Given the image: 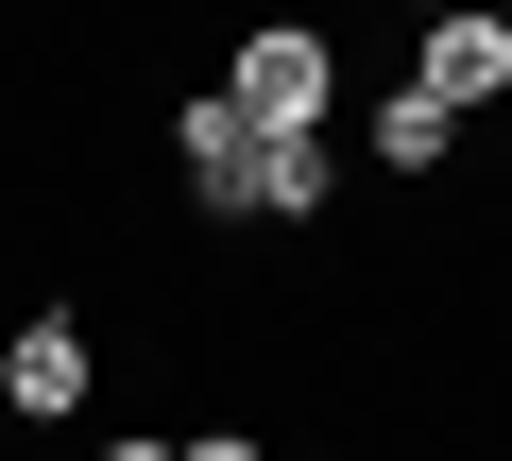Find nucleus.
Wrapping results in <instances>:
<instances>
[{"mask_svg":"<svg viewBox=\"0 0 512 461\" xmlns=\"http://www.w3.org/2000/svg\"><path fill=\"white\" fill-rule=\"evenodd\" d=\"M444 154H461V120H444L427 86H393V103H376V171H444Z\"/></svg>","mask_w":512,"mask_h":461,"instance_id":"423d86ee","label":"nucleus"},{"mask_svg":"<svg viewBox=\"0 0 512 461\" xmlns=\"http://www.w3.org/2000/svg\"><path fill=\"white\" fill-rule=\"evenodd\" d=\"M0 410L69 427V410H86V325H0Z\"/></svg>","mask_w":512,"mask_h":461,"instance_id":"20e7f679","label":"nucleus"},{"mask_svg":"<svg viewBox=\"0 0 512 461\" xmlns=\"http://www.w3.org/2000/svg\"><path fill=\"white\" fill-rule=\"evenodd\" d=\"M171 154H188V171H205V205H222V188H239V171H256V120H239V103H222V86H205V103H188V120H171Z\"/></svg>","mask_w":512,"mask_h":461,"instance_id":"39448f33","label":"nucleus"},{"mask_svg":"<svg viewBox=\"0 0 512 461\" xmlns=\"http://www.w3.org/2000/svg\"><path fill=\"white\" fill-rule=\"evenodd\" d=\"M342 205V154L325 137H256V171L222 188V222H325Z\"/></svg>","mask_w":512,"mask_h":461,"instance_id":"7ed1b4c3","label":"nucleus"},{"mask_svg":"<svg viewBox=\"0 0 512 461\" xmlns=\"http://www.w3.org/2000/svg\"><path fill=\"white\" fill-rule=\"evenodd\" d=\"M410 86H427L444 120H478V103H512V18H427V52H410Z\"/></svg>","mask_w":512,"mask_h":461,"instance_id":"f03ea898","label":"nucleus"},{"mask_svg":"<svg viewBox=\"0 0 512 461\" xmlns=\"http://www.w3.org/2000/svg\"><path fill=\"white\" fill-rule=\"evenodd\" d=\"M222 103H239L256 137H325V103H342V52H325L308 18H274V35H239V69H222Z\"/></svg>","mask_w":512,"mask_h":461,"instance_id":"f257e3e1","label":"nucleus"},{"mask_svg":"<svg viewBox=\"0 0 512 461\" xmlns=\"http://www.w3.org/2000/svg\"><path fill=\"white\" fill-rule=\"evenodd\" d=\"M171 461H274V444H256V427H188Z\"/></svg>","mask_w":512,"mask_h":461,"instance_id":"0eeeda50","label":"nucleus"},{"mask_svg":"<svg viewBox=\"0 0 512 461\" xmlns=\"http://www.w3.org/2000/svg\"><path fill=\"white\" fill-rule=\"evenodd\" d=\"M103 461H171V444H154V427H120V444H103Z\"/></svg>","mask_w":512,"mask_h":461,"instance_id":"6e6552de","label":"nucleus"}]
</instances>
